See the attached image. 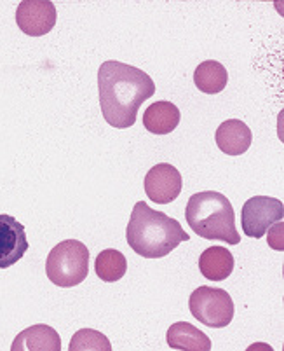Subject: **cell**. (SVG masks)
<instances>
[{
    "mask_svg": "<svg viewBox=\"0 0 284 351\" xmlns=\"http://www.w3.org/2000/svg\"><path fill=\"white\" fill-rule=\"evenodd\" d=\"M98 95L105 121L126 130L136 123L143 101L155 95V82L136 66L108 60L98 70Z\"/></svg>",
    "mask_w": 284,
    "mask_h": 351,
    "instance_id": "1",
    "label": "cell"
},
{
    "mask_svg": "<svg viewBox=\"0 0 284 351\" xmlns=\"http://www.w3.org/2000/svg\"><path fill=\"white\" fill-rule=\"evenodd\" d=\"M47 278L56 287H77L89 274V250L82 241L65 239L49 252L46 261Z\"/></svg>",
    "mask_w": 284,
    "mask_h": 351,
    "instance_id": "4",
    "label": "cell"
},
{
    "mask_svg": "<svg viewBox=\"0 0 284 351\" xmlns=\"http://www.w3.org/2000/svg\"><path fill=\"white\" fill-rule=\"evenodd\" d=\"M183 189L180 171L169 162H161L150 168L145 177V193L157 205H168L177 199Z\"/></svg>",
    "mask_w": 284,
    "mask_h": 351,
    "instance_id": "8",
    "label": "cell"
},
{
    "mask_svg": "<svg viewBox=\"0 0 284 351\" xmlns=\"http://www.w3.org/2000/svg\"><path fill=\"white\" fill-rule=\"evenodd\" d=\"M11 351H62V339L49 325H31L16 336Z\"/></svg>",
    "mask_w": 284,
    "mask_h": 351,
    "instance_id": "11",
    "label": "cell"
},
{
    "mask_svg": "<svg viewBox=\"0 0 284 351\" xmlns=\"http://www.w3.org/2000/svg\"><path fill=\"white\" fill-rule=\"evenodd\" d=\"M283 231H284L283 220H281V222H276V224L269 228V245L274 248V250H281V252L284 250Z\"/></svg>",
    "mask_w": 284,
    "mask_h": 351,
    "instance_id": "18",
    "label": "cell"
},
{
    "mask_svg": "<svg viewBox=\"0 0 284 351\" xmlns=\"http://www.w3.org/2000/svg\"><path fill=\"white\" fill-rule=\"evenodd\" d=\"M216 145L227 156H241L251 147L253 133L248 124L239 119H229L216 130Z\"/></svg>",
    "mask_w": 284,
    "mask_h": 351,
    "instance_id": "10",
    "label": "cell"
},
{
    "mask_svg": "<svg viewBox=\"0 0 284 351\" xmlns=\"http://www.w3.org/2000/svg\"><path fill=\"white\" fill-rule=\"evenodd\" d=\"M70 351H112V344L107 336L92 328H82L73 334L70 341Z\"/></svg>",
    "mask_w": 284,
    "mask_h": 351,
    "instance_id": "17",
    "label": "cell"
},
{
    "mask_svg": "<svg viewBox=\"0 0 284 351\" xmlns=\"http://www.w3.org/2000/svg\"><path fill=\"white\" fill-rule=\"evenodd\" d=\"M126 239L133 252L142 257L162 258L183 241H188L190 236L183 231L178 220L138 201L127 222Z\"/></svg>",
    "mask_w": 284,
    "mask_h": 351,
    "instance_id": "2",
    "label": "cell"
},
{
    "mask_svg": "<svg viewBox=\"0 0 284 351\" xmlns=\"http://www.w3.org/2000/svg\"><path fill=\"white\" fill-rule=\"evenodd\" d=\"M180 110L171 101H155L143 114V126L154 135H169L180 124Z\"/></svg>",
    "mask_w": 284,
    "mask_h": 351,
    "instance_id": "13",
    "label": "cell"
},
{
    "mask_svg": "<svg viewBox=\"0 0 284 351\" xmlns=\"http://www.w3.org/2000/svg\"><path fill=\"white\" fill-rule=\"evenodd\" d=\"M188 308L196 320L211 328H223L234 318V302L223 289L199 287L190 293Z\"/></svg>",
    "mask_w": 284,
    "mask_h": 351,
    "instance_id": "5",
    "label": "cell"
},
{
    "mask_svg": "<svg viewBox=\"0 0 284 351\" xmlns=\"http://www.w3.org/2000/svg\"><path fill=\"white\" fill-rule=\"evenodd\" d=\"M194 82H196L197 89H199L201 93H222L223 89H225L227 82H229V73H227L225 66L220 62L206 60L201 65H197L196 72H194Z\"/></svg>",
    "mask_w": 284,
    "mask_h": 351,
    "instance_id": "15",
    "label": "cell"
},
{
    "mask_svg": "<svg viewBox=\"0 0 284 351\" xmlns=\"http://www.w3.org/2000/svg\"><path fill=\"white\" fill-rule=\"evenodd\" d=\"M58 20V12L51 0H23L16 9V23L23 34L42 37L49 34Z\"/></svg>",
    "mask_w": 284,
    "mask_h": 351,
    "instance_id": "7",
    "label": "cell"
},
{
    "mask_svg": "<svg viewBox=\"0 0 284 351\" xmlns=\"http://www.w3.org/2000/svg\"><path fill=\"white\" fill-rule=\"evenodd\" d=\"M234 255L225 247H209L201 254L199 269L204 278L223 282L234 271Z\"/></svg>",
    "mask_w": 284,
    "mask_h": 351,
    "instance_id": "14",
    "label": "cell"
},
{
    "mask_svg": "<svg viewBox=\"0 0 284 351\" xmlns=\"http://www.w3.org/2000/svg\"><path fill=\"white\" fill-rule=\"evenodd\" d=\"M169 348L181 351H211V339L188 322H177L168 330Z\"/></svg>",
    "mask_w": 284,
    "mask_h": 351,
    "instance_id": "12",
    "label": "cell"
},
{
    "mask_svg": "<svg viewBox=\"0 0 284 351\" xmlns=\"http://www.w3.org/2000/svg\"><path fill=\"white\" fill-rule=\"evenodd\" d=\"M94 271L101 282H119L127 271V261L122 252L108 248V250L98 254L96 261H94Z\"/></svg>",
    "mask_w": 284,
    "mask_h": 351,
    "instance_id": "16",
    "label": "cell"
},
{
    "mask_svg": "<svg viewBox=\"0 0 284 351\" xmlns=\"http://www.w3.org/2000/svg\"><path fill=\"white\" fill-rule=\"evenodd\" d=\"M284 219V203L270 196H253L246 201L241 212V226L246 236L263 238L270 226Z\"/></svg>",
    "mask_w": 284,
    "mask_h": 351,
    "instance_id": "6",
    "label": "cell"
},
{
    "mask_svg": "<svg viewBox=\"0 0 284 351\" xmlns=\"http://www.w3.org/2000/svg\"><path fill=\"white\" fill-rule=\"evenodd\" d=\"M28 247L25 226L14 217L0 213V269H8L21 261Z\"/></svg>",
    "mask_w": 284,
    "mask_h": 351,
    "instance_id": "9",
    "label": "cell"
},
{
    "mask_svg": "<svg viewBox=\"0 0 284 351\" xmlns=\"http://www.w3.org/2000/svg\"><path fill=\"white\" fill-rule=\"evenodd\" d=\"M185 219L201 238L218 239L229 245H239L241 241L235 228V212L222 193L204 191L194 194L185 208Z\"/></svg>",
    "mask_w": 284,
    "mask_h": 351,
    "instance_id": "3",
    "label": "cell"
}]
</instances>
